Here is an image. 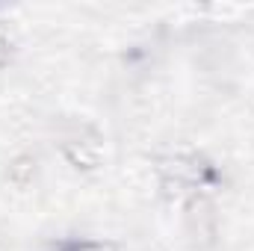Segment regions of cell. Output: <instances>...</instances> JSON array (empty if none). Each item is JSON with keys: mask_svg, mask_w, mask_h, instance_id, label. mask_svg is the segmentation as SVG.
Here are the masks:
<instances>
[{"mask_svg": "<svg viewBox=\"0 0 254 251\" xmlns=\"http://www.w3.org/2000/svg\"><path fill=\"white\" fill-rule=\"evenodd\" d=\"M6 60V39H3V33H0V63Z\"/></svg>", "mask_w": 254, "mask_h": 251, "instance_id": "1", "label": "cell"}]
</instances>
